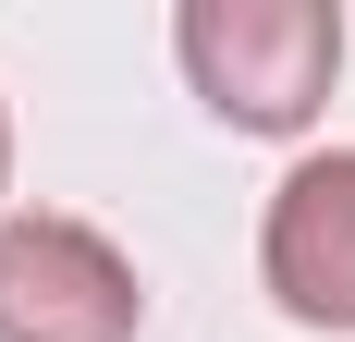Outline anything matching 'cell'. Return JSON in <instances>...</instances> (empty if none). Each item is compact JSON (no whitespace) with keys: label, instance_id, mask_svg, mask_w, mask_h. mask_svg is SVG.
I'll use <instances>...</instances> for the list:
<instances>
[{"label":"cell","instance_id":"6da1fadb","mask_svg":"<svg viewBox=\"0 0 355 342\" xmlns=\"http://www.w3.org/2000/svg\"><path fill=\"white\" fill-rule=\"evenodd\" d=\"M172 49L233 135H306L343 73V12L331 0H184Z\"/></svg>","mask_w":355,"mask_h":342},{"label":"cell","instance_id":"7a4b0ae2","mask_svg":"<svg viewBox=\"0 0 355 342\" xmlns=\"http://www.w3.org/2000/svg\"><path fill=\"white\" fill-rule=\"evenodd\" d=\"M147 318V281L135 257L86 220H0V342H135Z\"/></svg>","mask_w":355,"mask_h":342},{"label":"cell","instance_id":"3957f363","mask_svg":"<svg viewBox=\"0 0 355 342\" xmlns=\"http://www.w3.org/2000/svg\"><path fill=\"white\" fill-rule=\"evenodd\" d=\"M257 269H270L282 318H306V330H355V147L294 159L282 183H270Z\"/></svg>","mask_w":355,"mask_h":342},{"label":"cell","instance_id":"277c9868","mask_svg":"<svg viewBox=\"0 0 355 342\" xmlns=\"http://www.w3.org/2000/svg\"><path fill=\"white\" fill-rule=\"evenodd\" d=\"M0 183H12V110H0Z\"/></svg>","mask_w":355,"mask_h":342}]
</instances>
